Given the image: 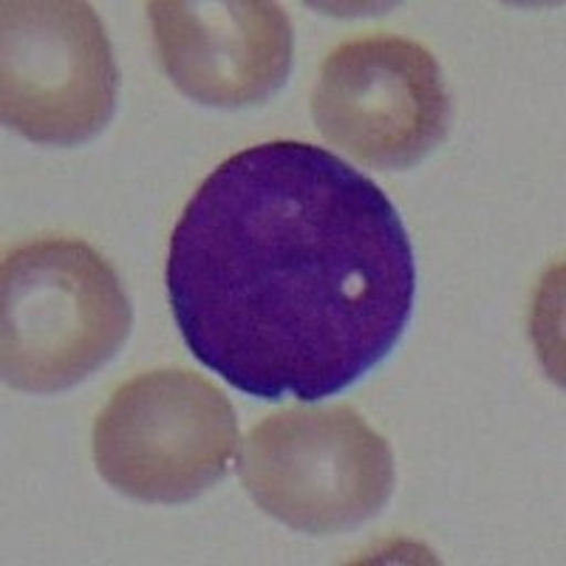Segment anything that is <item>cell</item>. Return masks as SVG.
<instances>
[{"mask_svg":"<svg viewBox=\"0 0 566 566\" xmlns=\"http://www.w3.org/2000/svg\"><path fill=\"white\" fill-rule=\"evenodd\" d=\"M168 301L187 348L247 397H335L406 335L417 261L394 201L306 142L232 154L170 232Z\"/></svg>","mask_w":566,"mask_h":566,"instance_id":"1","label":"cell"},{"mask_svg":"<svg viewBox=\"0 0 566 566\" xmlns=\"http://www.w3.org/2000/svg\"><path fill=\"white\" fill-rule=\"evenodd\" d=\"M134 323L114 266L77 239L14 247L0 275V371L9 388L57 394L97 374Z\"/></svg>","mask_w":566,"mask_h":566,"instance_id":"2","label":"cell"},{"mask_svg":"<svg viewBox=\"0 0 566 566\" xmlns=\"http://www.w3.org/2000/svg\"><path fill=\"white\" fill-rule=\"evenodd\" d=\"M252 502L283 527L337 535L360 527L394 493L391 444L352 406L283 408L239 448Z\"/></svg>","mask_w":566,"mask_h":566,"instance_id":"3","label":"cell"},{"mask_svg":"<svg viewBox=\"0 0 566 566\" xmlns=\"http://www.w3.org/2000/svg\"><path fill=\"white\" fill-rule=\"evenodd\" d=\"M239 417L210 380L156 368L119 386L94 422L99 476L145 504H185L239 457Z\"/></svg>","mask_w":566,"mask_h":566,"instance_id":"4","label":"cell"},{"mask_svg":"<svg viewBox=\"0 0 566 566\" xmlns=\"http://www.w3.org/2000/svg\"><path fill=\"white\" fill-rule=\"evenodd\" d=\"M0 12L3 125L54 148L97 136L116 111L119 65L94 7L7 0Z\"/></svg>","mask_w":566,"mask_h":566,"instance_id":"5","label":"cell"},{"mask_svg":"<svg viewBox=\"0 0 566 566\" xmlns=\"http://www.w3.org/2000/svg\"><path fill=\"white\" fill-rule=\"evenodd\" d=\"M323 139L374 170H408L439 148L453 116L444 74L422 43L377 32L328 54L312 91Z\"/></svg>","mask_w":566,"mask_h":566,"instance_id":"6","label":"cell"},{"mask_svg":"<svg viewBox=\"0 0 566 566\" xmlns=\"http://www.w3.org/2000/svg\"><path fill=\"white\" fill-rule=\"evenodd\" d=\"M156 57L170 83L210 108H252L292 69L290 14L270 0H154Z\"/></svg>","mask_w":566,"mask_h":566,"instance_id":"7","label":"cell"}]
</instances>
